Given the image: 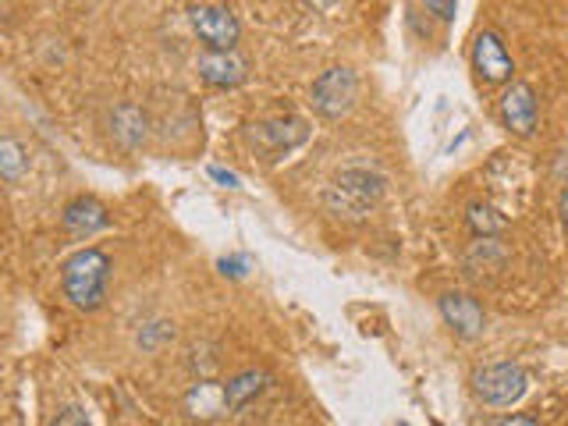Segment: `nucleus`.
Wrapping results in <instances>:
<instances>
[{"label": "nucleus", "instance_id": "nucleus-22", "mask_svg": "<svg viewBox=\"0 0 568 426\" xmlns=\"http://www.w3.org/2000/svg\"><path fill=\"white\" fill-rule=\"evenodd\" d=\"M497 426H540V423L532 419V416H505Z\"/></svg>", "mask_w": 568, "mask_h": 426}, {"label": "nucleus", "instance_id": "nucleus-23", "mask_svg": "<svg viewBox=\"0 0 568 426\" xmlns=\"http://www.w3.org/2000/svg\"><path fill=\"white\" fill-rule=\"evenodd\" d=\"M558 210H561V224H565V231H568V189L561 192V200H558Z\"/></svg>", "mask_w": 568, "mask_h": 426}, {"label": "nucleus", "instance_id": "nucleus-24", "mask_svg": "<svg viewBox=\"0 0 568 426\" xmlns=\"http://www.w3.org/2000/svg\"><path fill=\"white\" fill-rule=\"evenodd\" d=\"M310 4H313V8H320V11H327V8L334 4V0H310Z\"/></svg>", "mask_w": 568, "mask_h": 426}, {"label": "nucleus", "instance_id": "nucleus-2", "mask_svg": "<svg viewBox=\"0 0 568 426\" xmlns=\"http://www.w3.org/2000/svg\"><path fill=\"white\" fill-rule=\"evenodd\" d=\"M384 174L373 168H345L342 174H334V182L324 192V206L334 217L345 221H363L366 213L381 203L384 195Z\"/></svg>", "mask_w": 568, "mask_h": 426}, {"label": "nucleus", "instance_id": "nucleus-5", "mask_svg": "<svg viewBox=\"0 0 568 426\" xmlns=\"http://www.w3.org/2000/svg\"><path fill=\"white\" fill-rule=\"evenodd\" d=\"M310 135L306 121L302 118H274V121H260L253 124V132H248V139H253V146L266 153V160L274 156H284L292 153L295 146H302Z\"/></svg>", "mask_w": 568, "mask_h": 426}, {"label": "nucleus", "instance_id": "nucleus-20", "mask_svg": "<svg viewBox=\"0 0 568 426\" xmlns=\"http://www.w3.org/2000/svg\"><path fill=\"white\" fill-rule=\"evenodd\" d=\"M221 271L231 274V277H242L248 271V256H231V260H221Z\"/></svg>", "mask_w": 568, "mask_h": 426}, {"label": "nucleus", "instance_id": "nucleus-14", "mask_svg": "<svg viewBox=\"0 0 568 426\" xmlns=\"http://www.w3.org/2000/svg\"><path fill=\"white\" fill-rule=\"evenodd\" d=\"M185 408L195 419H217L227 413L224 405V384H195L185 395Z\"/></svg>", "mask_w": 568, "mask_h": 426}, {"label": "nucleus", "instance_id": "nucleus-16", "mask_svg": "<svg viewBox=\"0 0 568 426\" xmlns=\"http://www.w3.org/2000/svg\"><path fill=\"white\" fill-rule=\"evenodd\" d=\"M466 266H469L473 277H484L487 271H501V266H505V248L497 245L494 239H479L466 253Z\"/></svg>", "mask_w": 568, "mask_h": 426}, {"label": "nucleus", "instance_id": "nucleus-10", "mask_svg": "<svg viewBox=\"0 0 568 426\" xmlns=\"http://www.w3.org/2000/svg\"><path fill=\"white\" fill-rule=\"evenodd\" d=\"M501 121L515 135H532L537 129V93L526 82H511L501 97Z\"/></svg>", "mask_w": 568, "mask_h": 426}, {"label": "nucleus", "instance_id": "nucleus-8", "mask_svg": "<svg viewBox=\"0 0 568 426\" xmlns=\"http://www.w3.org/2000/svg\"><path fill=\"white\" fill-rule=\"evenodd\" d=\"M200 79L217 89H235L248 79V61L239 50H206L200 53Z\"/></svg>", "mask_w": 568, "mask_h": 426}, {"label": "nucleus", "instance_id": "nucleus-17", "mask_svg": "<svg viewBox=\"0 0 568 426\" xmlns=\"http://www.w3.org/2000/svg\"><path fill=\"white\" fill-rule=\"evenodd\" d=\"M466 221L469 227L476 231L479 239H497L501 231L508 227V217L501 210H494L487 203H469V213H466Z\"/></svg>", "mask_w": 568, "mask_h": 426}, {"label": "nucleus", "instance_id": "nucleus-3", "mask_svg": "<svg viewBox=\"0 0 568 426\" xmlns=\"http://www.w3.org/2000/svg\"><path fill=\"white\" fill-rule=\"evenodd\" d=\"M355 100H359V79H355V71L345 64L327 68L324 75L313 82V111L327 121L345 118L355 106Z\"/></svg>", "mask_w": 568, "mask_h": 426}, {"label": "nucleus", "instance_id": "nucleus-12", "mask_svg": "<svg viewBox=\"0 0 568 426\" xmlns=\"http://www.w3.org/2000/svg\"><path fill=\"white\" fill-rule=\"evenodd\" d=\"M61 221H64V231H71V235H79V239L97 235V231H103L106 224H111L106 206L100 200H93V195H79V200H71L64 206Z\"/></svg>", "mask_w": 568, "mask_h": 426}, {"label": "nucleus", "instance_id": "nucleus-9", "mask_svg": "<svg viewBox=\"0 0 568 426\" xmlns=\"http://www.w3.org/2000/svg\"><path fill=\"white\" fill-rule=\"evenodd\" d=\"M440 316H444V324H448L458 337L484 334V324H487L484 306H479V302L473 295H466V292L440 295Z\"/></svg>", "mask_w": 568, "mask_h": 426}, {"label": "nucleus", "instance_id": "nucleus-15", "mask_svg": "<svg viewBox=\"0 0 568 426\" xmlns=\"http://www.w3.org/2000/svg\"><path fill=\"white\" fill-rule=\"evenodd\" d=\"M29 171V150L14 135H0V182H18Z\"/></svg>", "mask_w": 568, "mask_h": 426}, {"label": "nucleus", "instance_id": "nucleus-6", "mask_svg": "<svg viewBox=\"0 0 568 426\" xmlns=\"http://www.w3.org/2000/svg\"><path fill=\"white\" fill-rule=\"evenodd\" d=\"M189 22L195 29V36L210 47V50H235L239 43V18L231 14L227 8H213V4H200L189 11Z\"/></svg>", "mask_w": 568, "mask_h": 426}, {"label": "nucleus", "instance_id": "nucleus-21", "mask_svg": "<svg viewBox=\"0 0 568 426\" xmlns=\"http://www.w3.org/2000/svg\"><path fill=\"white\" fill-rule=\"evenodd\" d=\"M210 178H213V182H221L224 189H239L242 185L239 174L235 171H224V168H210Z\"/></svg>", "mask_w": 568, "mask_h": 426}, {"label": "nucleus", "instance_id": "nucleus-1", "mask_svg": "<svg viewBox=\"0 0 568 426\" xmlns=\"http://www.w3.org/2000/svg\"><path fill=\"white\" fill-rule=\"evenodd\" d=\"M111 271L114 263L103 248L89 245L79 248L75 256H68L61 263V288L68 295V302L82 313H97L106 302V288H111Z\"/></svg>", "mask_w": 568, "mask_h": 426}, {"label": "nucleus", "instance_id": "nucleus-13", "mask_svg": "<svg viewBox=\"0 0 568 426\" xmlns=\"http://www.w3.org/2000/svg\"><path fill=\"white\" fill-rule=\"evenodd\" d=\"M266 381H271V377H266L263 369H242V373H235V377L224 384V405H227V413H242L248 402H256L263 395Z\"/></svg>", "mask_w": 568, "mask_h": 426}, {"label": "nucleus", "instance_id": "nucleus-19", "mask_svg": "<svg viewBox=\"0 0 568 426\" xmlns=\"http://www.w3.org/2000/svg\"><path fill=\"white\" fill-rule=\"evenodd\" d=\"M426 11H430L437 22H455V11H458V0H423Z\"/></svg>", "mask_w": 568, "mask_h": 426}, {"label": "nucleus", "instance_id": "nucleus-4", "mask_svg": "<svg viewBox=\"0 0 568 426\" xmlns=\"http://www.w3.org/2000/svg\"><path fill=\"white\" fill-rule=\"evenodd\" d=\"M529 387V377L523 366L515 363H494V366H484L476 369L473 377V390L476 398L484 405H494V408H505V405H515Z\"/></svg>", "mask_w": 568, "mask_h": 426}, {"label": "nucleus", "instance_id": "nucleus-11", "mask_svg": "<svg viewBox=\"0 0 568 426\" xmlns=\"http://www.w3.org/2000/svg\"><path fill=\"white\" fill-rule=\"evenodd\" d=\"M111 135L121 150H139L150 139V118L135 103H118L111 111Z\"/></svg>", "mask_w": 568, "mask_h": 426}, {"label": "nucleus", "instance_id": "nucleus-18", "mask_svg": "<svg viewBox=\"0 0 568 426\" xmlns=\"http://www.w3.org/2000/svg\"><path fill=\"white\" fill-rule=\"evenodd\" d=\"M50 426H93V423H89V416L82 413L79 405H68V408H61V413L50 419Z\"/></svg>", "mask_w": 568, "mask_h": 426}, {"label": "nucleus", "instance_id": "nucleus-7", "mask_svg": "<svg viewBox=\"0 0 568 426\" xmlns=\"http://www.w3.org/2000/svg\"><path fill=\"white\" fill-rule=\"evenodd\" d=\"M473 68H476V75L497 85V82H508L511 79V53L508 47L501 43V36L497 32H479L476 36V43H473Z\"/></svg>", "mask_w": 568, "mask_h": 426}]
</instances>
